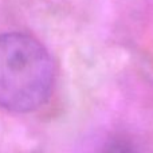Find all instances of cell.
<instances>
[{"instance_id":"6da1fadb","label":"cell","mask_w":153,"mask_h":153,"mask_svg":"<svg viewBox=\"0 0 153 153\" xmlns=\"http://www.w3.org/2000/svg\"><path fill=\"white\" fill-rule=\"evenodd\" d=\"M54 63L42 43L23 32L0 34V106L27 113L48 100Z\"/></svg>"},{"instance_id":"7a4b0ae2","label":"cell","mask_w":153,"mask_h":153,"mask_svg":"<svg viewBox=\"0 0 153 153\" xmlns=\"http://www.w3.org/2000/svg\"><path fill=\"white\" fill-rule=\"evenodd\" d=\"M97 153H138L130 141L122 137H114L108 140Z\"/></svg>"}]
</instances>
